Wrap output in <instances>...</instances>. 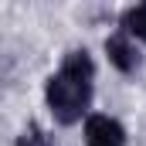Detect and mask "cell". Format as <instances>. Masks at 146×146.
I'll return each mask as SVG.
<instances>
[{
    "mask_svg": "<svg viewBox=\"0 0 146 146\" xmlns=\"http://www.w3.org/2000/svg\"><path fill=\"white\" fill-rule=\"evenodd\" d=\"M61 72H68V75H75V78H85V82H92L95 65H92L88 51H68V54H65V65H61Z\"/></svg>",
    "mask_w": 146,
    "mask_h": 146,
    "instance_id": "277c9868",
    "label": "cell"
},
{
    "mask_svg": "<svg viewBox=\"0 0 146 146\" xmlns=\"http://www.w3.org/2000/svg\"><path fill=\"white\" fill-rule=\"evenodd\" d=\"M21 146H48V139H44L37 129H31V133H24V136H21Z\"/></svg>",
    "mask_w": 146,
    "mask_h": 146,
    "instance_id": "8992f818",
    "label": "cell"
},
{
    "mask_svg": "<svg viewBox=\"0 0 146 146\" xmlns=\"http://www.w3.org/2000/svg\"><path fill=\"white\" fill-rule=\"evenodd\" d=\"M122 27H126L129 34H136L139 41H146V3H139V7H129V10H126Z\"/></svg>",
    "mask_w": 146,
    "mask_h": 146,
    "instance_id": "5b68a950",
    "label": "cell"
},
{
    "mask_svg": "<svg viewBox=\"0 0 146 146\" xmlns=\"http://www.w3.org/2000/svg\"><path fill=\"white\" fill-rule=\"evenodd\" d=\"M48 106L54 112V119L58 122H65V126H72L82 119V112L88 109V99H92V82H85V78H75L68 72H58L48 78Z\"/></svg>",
    "mask_w": 146,
    "mask_h": 146,
    "instance_id": "6da1fadb",
    "label": "cell"
},
{
    "mask_svg": "<svg viewBox=\"0 0 146 146\" xmlns=\"http://www.w3.org/2000/svg\"><path fill=\"white\" fill-rule=\"evenodd\" d=\"M106 54H109V61L119 72H133V68L139 65V54H136V48H133L126 37H109V41H106Z\"/></svg>",
    "mask_w": 146,
    "mask_h": 146,
    "instance_id": "3957f363",
    "label": "cell"
},
{
    "mask_svg": "<svg viewBox=\"0 0 146 146\" xmlns=\"http://www.w3.org/2000/svg\"><path fill=\"white\" fill-rule=\"evenodd\" d=\"M85 143L88 146H126V133L109 115H88L85 119Z\"/></svg>",
    "mask_w": 146,
    "mask_h": 146,
    "instance_id": "7a4b0ae2",
    "label": "cell"
}]
</instances>
